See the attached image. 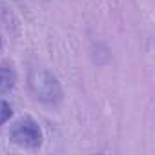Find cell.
Instances as JSON below:
<instances>
[{
  "mask_svg": "<svg viewBox=\"0 0 155 155\" xmlns=\"http://www.w3.org/2000/svg\"><path fill=\"white\" fill-rule=\"evenodd\" d=\"M29 88L37 95V99L44 102H57L62 95L58 81L44 69H33L29 73Z\"/></svg>",
  "mask_w": 155,
  "mask_h": 155,
  "instance_id": "cell-1",
  "label": "cell"
},
{
  "mask_svg": "<svg viewBox=\"0 0 155 155\" xmlns=\"http://www.w3.org/2000/svg\"><path fill=\"white\" fill-rule=\"evenodd\" d=\"M9 137L15 144L18 146H24V148H37L40 146L42 142V131H40V126L29 119V117H24L20 120H17L13 126H11V131H9Z\"/></svg>",
  "mask_w": 155,
  "mask_h": 155,
  "instance_id": "cell-2",
  "label": "cell"
},
{
  "mask_svg": "<svg viewBox=\"0 0 155 155\" xmlns=\"http://www.w3.org/2000/svg\"><path fill=\"white\" fill-rule=\"evenodd\" d=\"M15 82H17V75H15L13 68L0 66V95L11 91L13 86H15Z\"/></svg>",
  "mask_w": 155,
  "mask_h": 155,
  "instance_id": "cell-3",
  "label": "cell"
},
{
  "mask_svg": "<svg viewBox=\"0 0 155 155\" xmlns=\"http://www.w3.org/2000/svg\"><path fill=\"white\" fill-rule=\"evenodd\" d=\"M11 106L6 102V101H0V126H2L9 117H11Z\"/></svg>",
  "mask_w": 155,
  "mask_h": 155,
  "instance_id": "cell-4",
  "label": "cell"
},
{
  "mask_svg": "<svg viewBox=\"0 0 155 155\" xmlns=\"http://www.w3.org/2000/svg\"><path fill=\"white\" fill-rule=\"evenodd\" d=\"M0 48H2V38H0Z\"/></svg>",
  "mask_w": 155,
  "mask_h": 155,
  "instance_id": "cell-5",
  "label": "cell"
}]
</instances>
